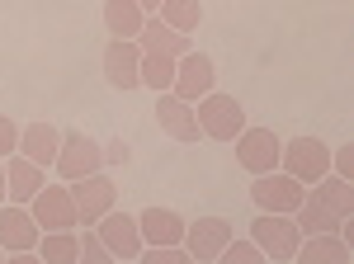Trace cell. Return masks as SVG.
Returning a JSON list of instances; mask_svg holds the SVG:
<instances>
[{"label": "cell", "instance_id": "3957f363", "mask_svg": "<svg viewBox=\"0 0 354 264\" xmlns=\"http://www.w3.org/2000/svg\"><path fill=\"white\" fill-rule=\"evenodd\" d=\"M279 170H288L293 180L302 185H317L322 175H330V147L322 137H288L283 147H279Z\"/></svg>", "mask_w": 354, "mask_h": 264}, {"label": "cell", "instance_id": "4fadbf2b", "mask_svg": "<svg viewBox=\"0 0 354 264\" xmlns=\"http://www.w3.org/2000/svg\"><path fill=\"white\" fill-rule=\"evenodd\" d=\"M232 241V222L227 217H198V222H185V236H180V250L185 260H218V250Z\"/></svg>", "mask_w": 354, "mask_h": 264}, {"label": "cell", "instance_id": "5bb4252c", "mask_svg": "<svg viewBox=\"0 0 354 264\" xmlns=\"http://www.w3.org/2000/svg\"><path fill=\"white\" fill-rule=\"evenodd\" d=\"M156 123L170 142H180V147H194L203 132H198V118H194V104L189 100H180L175 90H161L156 95Z\"/></svg>", "mask_w": 354, "mask_h": 264}, {"label": "cell", "instance_id": "f546056e", "mask_svg": "<svg viewBox=\"0 0 354 264\" xmlns=\"http://www.w3.org/2000/svg\"><path fill=\"white\" fill-rule=\"evenodd\" d=\"M137 5H142L147 15H156V5H161V0H137Z\"/></svg>", "mask_w": 354, "mask_h": 264}, {"label": "cell", "instance_id": "5b68a950", "mask_svg": "<svg viewBox=\"0 0 354 264\" xmlns=\"http://www.w3.org/2000/svg\"><path fill=\"white\" fill-rule=\"evenodd\" d=\"M104 170V151L90 132H62V147H57V160H53V175L57 180H81V175H95Z\"/></svg>", "mask_w": 354, "mask_h": 264}, {"label": "cell", "instance_id": "f1b7e54d", "mask_svg": "<svg viewBox=\"0 0 354 264\" xmlns=\"http://www.w3.org/2000/svg\"><path fill=\"white\" fill-rule=\"evenodd\" d=\"M0 203H10V185H5V160H0Z\"/></svg>", "mask_w": 354, "mask_h": 264}, {"label": "cell", "instance_id": "83f0119b", "mask_svg": "<svg viewBox=\"0 0 354 264\" xmlns=\"http://www.w3.org/2000/svg\"><path fill=\"white\" fill-rule=\"evenodd\" d=\"M100 151H104V170L123 165V160H133V147H128V142H104Z\"/></svg>", "mask_w": 354, "mask_h": 264}, {"label": "cell", "instance_id": "7a4b0ae2", "mask_svg": "<svg viewBox=\"0 0 354 264\" xmlns=\"http://www.w3.org/2000/svg\"><path fill=\"white\" fill-rule=\"evenodd\" d=\"M194 118H198V132L208 142H236V132L245 128V109L236 95H218L208 90L203 100H194Z\"/></svg>", "mask_w": 354, "mask_h": 264}, {"label": "cell", "instance_id": "e0dca14e", "mask_svg": "<svg viewBox=\"0 0 354 264\" xmlns=\"http://www.w3.org/2000/svg\"><path fill=\"white\" fill-rule=\"evenodd\" d=\"M293 260H302V264H350L354 250H350V241L340 236V232H312V236L298 241Z\"/></svg>", "mask_w": 354, "mask_h": 264}, {"label": "cell", "instance_id": "6da1fadb", "mask_svg": "<svg viewBox=\"0 0 354 264\" xmlns=\"http://www.w3.org/2000/svg\"><path fill=\"white\" fill-rule=\"evenodd\" d=\"M350 217H354V180H340V175H322L317 185H307L302 203L293 208V222L302 227V236H312V232H345Z\"/></svg>", "mask_w": 354, "mask_h": 264}, {"label": "cell", "instance_id": "603a6c76", "mask_svg": "<svg viewBox=\"0 0 354 264\" xmlns=\"http://www.w3.org/2000/svg\"><path fill=\"white\" fill-rule=\"evenodd\" d=\"M156 19L170 28H180V33H194V28L203 24V5L198 0H161L156 5Z\"/></svg>", "mask_w": 354, "mask_h": 264}, {"label": "cell", "instance_id": "cb8c5ba5", "mask_svg": "<svg viewBox=\"0 0 354 264\" xmlns=\"http://www.w3.org/2000/svg\"><path fill=\"white\" fill-rule=\"evenodd\" d=\"M218 260H222V264H260L265 255H260V245H255V241H236V236H232V241L218 250Z\"/></svg>", "mask_w": 354, "mask_h": 264}, {"label": "cell", "instance_id": "ba28073f", "mask_svg": "<svg viewBox=\"0 0 354 264\" xmlns=\"http://www.w3.org/2000/svg\"><path fill=\"white\" fill-rule=\"evenodd\" d=\"M236 165H241L245 175H270V170H279V132L274 128H250L245 123L241 132H236Z\"/></svg>", "mask_w": 354, "mask_h": 264}, {"label": "cell", "instance_id": "7c38bea8", "mask_svg": "<svg viewBox=\"0 0 354 264\" xmlns=\"http://www.w3.org/2000/svg\"><path fill=\"white\" fill-rule=\"evenodd\" d=\"M104 80L118 95H133L142 85V48H137V38H109V48H104Z\"/></svg>", "mask_w": 354, "mask_h": 264}, {"label": "cell", "instance_id": "4dcf8cb0", "mask_svg": "<svg viewBox=\"0 0 354 264\" xmlns=\"http://www.w3.org/2000/svg\"><path fill=\"white\" fill-rule=\"evenodd\" d=\"M5 260H10V250H5V245H0V264H5Z\"/></svg>", "mask_w": 354, "mask_h": 264}, {"label": "cell", "instance_id": "9a60e30c", "mask_svg": "<svg viewBox=\"0 0 354 264\" xmlns=\"http://www.w3.org/2000/svg\"><path fill=\"white\" fill-rule=\"evenodd\" d=\"M38 236H43V232H38L28 203H0V245L10 250V260H15V255H33Z\"/></svg>", "mask_w": 354, "mask_h": 264}, {"label": "cell", "instance_id": "52a82bcc", "mask_svg": "<svg viewBox=\"0 0 354 264\" xmlns=\"http://www.w3.org/2000/svg\"><path fill=\"white\" fill-rule=\"evenodd\" d=\"M71 198H76V222H81V227H95V222L118 203V185H113L109 170H95V175L71 180Z\"/></svg>", "mask_w": 354, "mask_h": 264}, {"label": "cell", "instance_id": "44dd1931", "mask_svg": "<svg viewBox=\"0 0 354 264\" xmlns=\"http://www.w3.org/2000/svg\"><path fill=\"white\" fill-rule=\"evenodd\" d=\"M33 260L43 264H76L81 260V232L66 227V232H43L38 245H33Z\"/></svg>", "mask_w": 354, "mask_h": 264}, {"label": "cell", "instance_id": "8fae6325", "mask_svg": "<svg viewBox=\"0 0 354 264\" xmlns=\"http://www.w3.org/2000/svg\"><path fill=\"white\" fill-rule=\"evenodd\" d=\"M170 90L180 95V100H203L208 90H218V62L208 53H198V48H189V53L175 62V80H170Z\"/></svg>", "mask_w": 354, "mask_h": 264}, {"label": "cell", "instance_id": "9c48e42d", "mask_svg": "<svg viewBox=\"0 0 354 264\" xmlns=\"http://www.w3.org/2000/svg\"><path fill=\"white\" fill-rule=\"evenodd\" d=\"M302 180H293L288 170H270V175H250V203L260 212H293L302 203Z\"/></svg>", "mask_w": 354, "mask_h": 264}, {"label": "cell", "instance_id": "30bf717a", "mask_svg": "<svg viewBox=\"0 0 354 264\" xmlns=\"http://www.w3.org/2000/svg\"><path fill=\"white\" fill-rule=\"evenodd\" d=\"M95 236H100V245H104L109 260H137V255H142V232H137L133 212L109 208L100 222H95Z\"/></svg>", "mask_w": 354, "mask_h": 264}, {"label": "cell", "instance_id": "4316f807", "mask_svg": "<svg viewBox=\"0 0 354 264\" xmlns=\"http://www.w3.org/2000/svg\"><path fill=\"white\" fill-rule=\"evenodd\" d=\"M15 147H19V128H15V118L0 113V160L15 156Z\"/></svg>", "mask_w": 354, "mask_h": 264}, {"label": "cell", "instance_id": "8992f818", "mask_svg": "<svg viewBox=\"0 0 354 264\" xmlns=\"http://www.w3.org/2000/svg\"><path fill=\"white\" fill-rule=\"evenodd\" d=\"M28 212H33L38 232H66V227H81V222H76V198H71V185H66V180H57V185L48 180V185L28 198Z\"/></svg>", "mask_w": 354, "mask_h": 264}, {"label": "cell", "instance_id": "ac0fdd59", "mask_svg": "<svg viewBox=\"0 0 354 264\" xmlns=\"http://www.w3.org/2000/svg\"><path fill=\"white\" fill-rule=\"evenodd\" d=\"M5 185H10V203H28L38 189L48 185V170L38 165V160H28V156H5Z\"/></svg>", "mask_w": 354, "mask_h": 264}, {"label": "cell", "instance_id": "484cf974", "mask_svg": "<svg viewBox=\"0 0 354 264\" xmlns=\"http://www.w3.org/2000/svg\"><path fill=\"white\" fill-rule=\"evenodd\" d=\"M76 232H81V260H90V264L109 260V255H104V245H100V236H95V227H76Z\"/></svg>", "mask_w": 354, "mask_h": 264}, {"label": "cell", "instance_id": "2e32d148", "mask_svg": "<svg viewBox=\"0 0 354 264\" xmlns=\"http://www.w3.org/2000/svg\"><path fill=\"white\" fill-rule=\"evenodd\" d=\"M137 232H142V245H156V250H170L185 236V217L175 208H142L137 212Z\"/></svg>", "mask_w": 354, "mask_h": 264}, {"label": "cell", "instance_id": "ffe728a7", "mask_svg": "<svg viewBox=\"0 0 354 264\" xmlns=\"http://www.w3.org/2000/svg\"><path fill=\"white\" fill-rule=\"evenodd\" d=\"M57 147H62V128H53V123H28V128H19V156L38 160L43 170H53L57 160Z\"/></svg>", "mask_w": 354, "mask_h": 264}, {"label": "cell", "instance_id": "d4e9b609", "mask_svg": "<svg viewBox=\"0 0 354 264\" xmlns=\"http://www.w3.org/2000/svg\"><path fill=\"white\" fill-rule=\"evenodd\" d=\"M330 175H340V180H354V147H350V142L330 147Z\"/></svg>", "mask_w": 354, "mask_h": 264}, {"label": "cell", "instance_id": "d6986e66", "mask_svg": "<svg viewBox=\"0 0 354 264\" xmlns=\"http://www.w3.org/2000/svg\"><path fill=\"white\" fill-rule=\"evenodd\" d=\"M137 48H142V53H161V57H185L194 43H189V33H180V28L161 24L156 15H147V24L137 33Z\"/></svg>", "mask_w": 354, "mask_h": 264}, {"label": "cell", "instance_id": "7402d4cb", "mask_svg": "<svg viewBox=\"0 0 354 264\" xmlns=\"http://www.w3.org/2000/svg\"><path fill=\"white\" fill-rule=\"evenodd\" d=\"M147 24V10L137 0H104V28L109 38H137Z\"/></svg>", "mask_w": 354, "mask_h": 264}, {"label": "cell", "instance_id": "277c9868", "mask_svg": "<svg viewBox=\"0 0 354 264\" xmlns=\"http://www.w3.org/2000/svg\"><path fill=\"white\" fill-rule=\"evenodd\" d=\"M250 241L260 245L265 260H293V250H298V241H302V227L293 222V212H260L250 222Z\"/></svg>", "mask_w": 354, "mask_h": 264}]
</instances>
